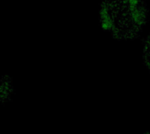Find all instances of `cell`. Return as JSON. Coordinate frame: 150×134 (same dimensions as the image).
Returning <instances> with one entry per match:
<instances>
[{
	"instance_id": "obj_1",
	"label": "cell",
	"mask_w": 150,
	"mask_h": 134,
	"mask_svg": "<svg viewBox=\"0 0 150 134\" xmlns=\"http://www.w3.org/2000/svg\"><path fill=\"white\" fill-rule=\"evenodd\" d=\"M144 0H103L98 11L101 28L118 41H133L146 24Z\"/></svg>"
},
{
	"instance_id": "obj_2",
	"label": "cell",
	"mask_w": 150,
	"mask_h": 134,
	"mask_svg": "<svg viewBox=\"0 0 150 134\" xmlns=\"http://www.w3.org/2000/svg\"><path fill=\"white\" fill-rule=\"evenodd\" d=\"M10 77L7 75L3 76L1 80V101L3 103L8 102L10 100L13 93V86Z\"/></svg>"
},
{
	"instance_id": "obj_3",
	"label": "cell",
	"mask_w": 150,
	"mask_h": 134,
	"mask_svg": "<svg viewBox=\"0 0 150 134\" xmlns=\"http://www.w3.org/2000/svg\"><path fill=\"white\" fill-rule=\"evenodd\" d=\"M143 46V61L146 68L150 71V34L145 38Z\"/></svg>"
}]
</instances>
